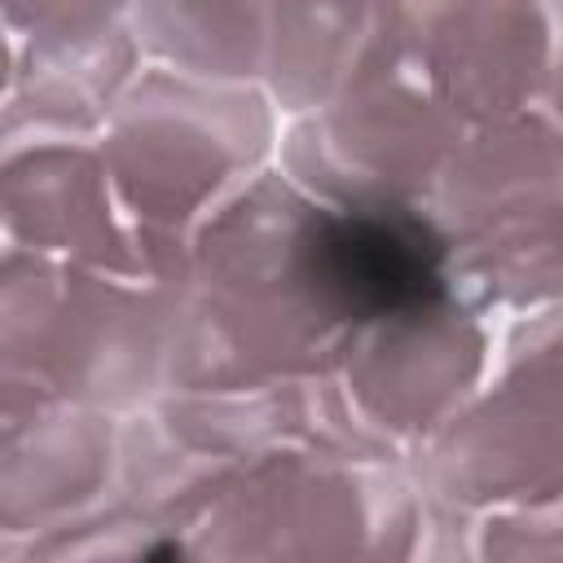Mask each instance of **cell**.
I'll return each instance as SVG.
<instances>
[{"instance_id": "6da1fadb", "label": "cell", "mask_w": 563, "mask_h": 563, "mask_svg": "<svg viewBox=\"0 0 563 563\" xmlns=\"http://www.w3.org/2000/svg\"><path fill=\"white\" fill-rule=\"evenodd\" d=\"M334 282L352 299L409 303L431 282V255L422 238L396 220H352L330 242Z\"/></svg>"}]
</instances>
